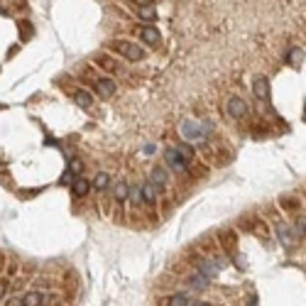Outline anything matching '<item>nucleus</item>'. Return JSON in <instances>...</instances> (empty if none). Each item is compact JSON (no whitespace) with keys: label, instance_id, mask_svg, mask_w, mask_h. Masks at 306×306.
<instances>
[{"label":"nucleus","instance_id":"11","mask_svg":"<svg viewBox=\"0 0 306 306\" xmlns=\"http://www.w3.org/2000/svg\"><path fill=\"white\" fill-rule=\"evenodd\" d=\"M140 189H142V201H145V206H147V208H157V203H159V189H157V184L145 182Z\"/></svg>","mask_w":306,"mask_h":306},{"label":"nucleus","instance_id":"29","mask_svg":"<svg viewBox=\"0 0 306 306\" xmlns=\"http://www.w3.org/2000/svg\"><path fill=\"white\" fill-rule=\"evenodd\" d=\"M74 177H76V174H74L71 169H66V172L61 174V184H64V186H71V182H74Z\"/></svg>","mask_w":306,"mask_h":306},{"label":"nucleus","instance_id":"19","mask_svg":"<svg viewBox=\"0 0 306 306\" xmlns=\"http://www.w3.org/2000/svg\"><path fill=\"white\" fill-rule=\"evenodd\" d=\"M88 191H91V182H88V179H83L81 174L74 177V182H71V193H74L76 198H83Z\"/></svg>","mask_w":306,"mask_h":306},{"label":"nucleus","instance_id":"28","mask_svg":"<svg viewBox=\"0 0 306 306\" xmlns=\"http://www.w3.org/2000/svg\"><path fill=\"white\" fill-rule=\"evenodd\" d=\"M10 287H12V282H10L7 277H2V279H0V302H5V297H7Z\"/></svg>","mask_w":306,"mask_h":306},{"label":"nucleus","instance_id":"24","mask_svg":"<svg viewBox=\"0 0 306 306\" xmlns=\"http://www.w3.org/2000/svg\"><path fill=\"white\" fill-rule=\"evenodd\" d=\"M127 201H130L132 208L142 206V203H145V201H142V189H140V186H130V196H127Z\"/></svg>","mask_w":306,"mask_h":306},{"label":"nucleus","instance_id":"20","mask_svg":"<svg viewBox=\"0 0 306 306\" xmlns=\"http://www.w3.org/2000/svg\"><path fill=\"white\" fill-rule=\"evenodd\" d=\"M152 182L157 184V189L162 191L164 186L172 184V179H169V172H167L164 167H152Z\"/></svg>","mask_w":306,"mask_h":306},{"label":"nucleus","instance_id":"22","mask_svg":"<svg viewBox=\"0 0 306 306\" xmlns=\"http://www.w3.org/2000/svg\"><path fill=\"white\" fill-rule=\"evenodd\" d=\"M108 186H111V174H106V172H98L96 179L91 182V189H96L98 193H106Z\"/></svg>","mask_w":306,"mask_h":306},{"label":"nucleus","instance_id":"15","mask_svg":"<svg viewBox=\"0 0 306 306\" xmlns=\"http://www.w3.org/2000/svg\"><path fill=\"white\" fill-rule=\"evenodd\" d=\"M132 12L137 15V20H142V22H157V7H154V2H147V5H135L132 7Z\"/></svg>","mask_w":306,"mask_h":306},{"label":"nucleus","instance_id":"17","mask_svg":"<svg viewBox=\"0 0 306 306\" xmlns=\"http://www.w3.org/2000/svg\"><path fill=\"white\" fill-rule=\"evenodd\" d=\"M71 98H74V103H76L78 108H83V111H91V108H93V96H91L86 88L71 91Z\"/></svg>","mask_w":306,"mask_h":306},{"label":"nucleus","instance_id":"21","mask_svg":"<svg viewBox=\"0 0 306 306\" xmlns=\"http://www.w3.org/2000/svg\"><path fill=\"white\" fill-rule=\"evenodd\" d=\"M127 196H130V184H113V203H127Z\"/></svg>","mask_w":306,"mask_h":306},{"label":"nucleus","instance_id":"3","mask_svg":"<svg viewBox=\"0 0 306 306\" xmlns=\"http://www.w3.org/2000/svg\"><path fill=\"white\" fill-rule=\"evenodd\" d=\"M164 164H167V169L174 172V174H189L191 159H189L184 152H179L174 145H169V147L164 150Z\"/></svg>","mask_w":306,"mask_h":306},{"label":"nucleus","instance_id":"7","mask_svg":"<svg viewBox=\"0 0 306 306\" xmlns=\"http://www.w3.org/2000/svg\"><path fill=\"white\" fill-rule=\"evenodd\" d=\"M182 132L186 140H191V142H196V145H201V142H206L208 140V130H206V125H198V122H184L182 125Z\"/></svg>","mask_w":306,"mask_h":306},{"label":"nucleus","instance_id":"27","mask_svg":"<svg viewBox=\"0 0 306 306\" xmlns=\"http://www.w3.org/2000/svg\"><path fill=\"white\" fill-rule=\"evenodd\" d=\"M69 169H71V172L78 177V174L83 172V162H81L78 157H71V159H69Z\"/></svg>","mask_w":306,"mask_h":306},{"label":"nucleus","instance_id":"25","mask_svg":"<svg viewBox=\"0 0 306 306\" xmlns=\"http://www.w3.org/2000/svg\"><path fill=\"white\" fill-rule=\"evenodd\" d=\"M302 61H304V52H302L299 47L289 49V54H287V64H289V66H299Z\"/></svg>","mask_w":306,"mask_h":306},{"label":"nucleus","instance_id":"10","mask_svg":"<svg viewBox=\"0 0 306 306\" xmlns=\"http://www.w3.org/2000/svg\"><path fill=\"white\" fill-rule=\"evenodd\" d=\"M272 226H274V230H277V238H279V243L284 245L287 250L297 243V240H294V233H292V226H289L284 218H279V221H277V223H272Z\"/></svg>","mask_w":306,"mask_h":306},{"label":"nucleus","instance_id":"23","mask_svg":"<svg viewBox=\"0 0 306 306\" xmlns=\"http://www.w3.org/2000/svg\"><path fill=\"white\" fill-rule=\"evenodd\" d=\"M17 30H20V39H22V42L32 39V35H35V27H32V22H27V20H22V22L17 25Z\"/></svg>","mask_w":306,"mask_h":306},{"label":"nucleus","instance_id":"31","mask_svg":"<svg viewBox=\"0 0 306 306\" xmlns=\"http://www.w3.org/2000/svg\"><path fill=\"white\" fill-rule=\"evenodd\" d=\"M5 269H7V274L12 277V274H17V269H20V267H17L15 262H10V265H5Z\"/></svg>","mask_w":306,"mask_h":306},{"label":"nucleus","instance_id":"1","mask_svg":"<svg viewBox=\"0 0 306 306\" xmlns=\"http://www.w3.org/2000/svg\"><path fill=\"white\" fill-rule=\"evenodd\" d=\"M238 228H243L245 233H250V235H257L262 243H269V240H272V235H269V221H265V218L257 216V213L240 216Z\"/></svg>","mask_w":306,"mask_h":306},{"label":"nucleus","instance_id":"26","mask_svg":"<svg viewBox=\"0 0 306 306\" xmlns=\"http://www.w3.org/2000/svg\"><path fill=\"white\" fill-rule=\"evenodd\" d=\"M292 233H294V240H304L306 238V221H297L292 226Z\"/></svg>","mask_w":306,"mask_h":306},{"label":"nucleus","instance_id":"8","mask_svg":"<svg viewBox=\"0 0 306 306\" xmlns=\"http://www.w3.org/2000/svg\"><path fill=\"white\" fill-rule=\"evenodd\" d=\"M137 37H140V42L147 44V47H159V44H162V35H159V30H157L152 22H145V25L140 27Z\"/></svg>","mask_w":306,"mask_h":306},{"label":"nucleus","instance_id":"16","mask_svg":"<svg viewBox=\"0 0 306 306\" xmlns=\"http://www.w3.org/2000/svg\"><path fill=\"white\" fill-rule=\"evenodd\" d=\"M47 299H49L47 292H42V289H32V292L22 294V306H42V304H47Z\"/></svg>","mask_w":306,"mask_h":306},{"label":"nucleus","instance_id":"13","mask_svg":"<svg viewBox=\"0 0 306 306\" xmlns=\"http://www.w3.org/2000/svg\"><path fill=\"white\" fill-rule=\"evenodd\" d=\"M252 96L257 101H269V78L267 76H255L252 78Z\"/></svg>","mask_w":306,"mask_h":306},{"label":"nucleus","instance_id":"9","mask_svg":"<svg viewBox=\"0 0 306 306\" xmlns=\"http://www.w3.org/2000/svg\"><path fill=\"white\" fill-rule=\"evenodd\" d=\"M226 111H228V115L233 118V120H243L245 115H247V103H245L240 96H230L228 98V106H226Z\"/></svg>","mask_w":306,"mask_h":306},{"label":"nucleus","instance_id":"33","mask_svg":"<svg viewBox=\"0 0 306 306\" xmlns=\"http://www.w3.org/2000/svg\"><path fill=\"white\" fill-rule=\"evenodd\" d=\"M132 5H147V2H152V0H130Z\"/></svg>","mask_w":306,"mask_h":306},{"label":"nucleus","instance_id":"12","mask_svg":"<svg viewBox=\"0 0 306 306\" xmlns=\"http://www.w3.org/2000/svg\"><path fill=\"white\" fill-rule=\"evenodd\" d=\"M157 304H162V306H191V304L206 306L208 302H196V299H193V297H189V294H172V297H164V299H159Z\"/></svg>","mask_w":306,"mask_h":306},{"label":"nucleus","instance_id":"6","mask_svg":"<svg viewBox=\"0 0 306 306\" xmlns=\"http://www.w3.org/2000/svg\"><path fill=\"white\" fill-rule=\"evenodd\" d=\"M93 64L101 69V71H106L108 76H115V74H122L125 69H122V64L115 57H111L108 52H96L93 54Z\"/></svg>","mask_w":306,"mask_h":306},{"label":"nucleus","instance_id":"14","mask_svg":"<svg viewBox=\"0 0 306 306\" xmlns=\"http://www.w3.org/2000/svg\"><path fill=\"white\" fill-rule=\"evenodd\" d=\"M279 208H282L284 213L294 216V213L302 211V198L294 196V193H284V196H279Z\"/></svg>","mask_w":306,"mask_h":306},{"label":"nucleus","instance_id":"34","mask_svg":"<svg viewBox=\"0 0 306 306\" xmlns=\"http://www.w3.org/2000/svg\"><path fill=\"white\" fill-rule=\"evenodd\" d=\"M0 15H10V10H7V7H2V5H0Z\"/></svg>","mask_w":306,"mask_h":306},{"label":"nucleus","instance_id":"32","mask_svg":"<svg viewBox=\"0 0 306 306\" xmlns=\"http://www.w3.org/2000/svg\"><path fill=\"white\" fill-rule=\"evenodd\" d=\"M5 265H7V260H5V255H2V252H0V272H2V269H5Z\"/></svg>","mask_w":306,"mask_h":306},{"label":"nucleus","instance_id":"5","mask_svg":"<svg viewBox=\"0 0 306 306\" xmlns=\"http://www.w3.org/2000/svg\"><path fill=\"white\" fill-rule=\"evenodd\" d=\"M216 240H218V247L223 250V255H226L228 260H235V255H238V233H235V228H223V230H218Z\"/></svg>","mask_w":306,"mask_h":306},{"label":"nucleus","instance_id":"4","mask_svg":"<svg viewBox=\"0 0 306 306\" xmlns=\"http://www.w3.org/2000/svg\"><path fill=\"white\" fill-rule=\"evenodd\" d=\"M86 83L93 88V93L98 96V98H103V101H108V98H113L115 96V88H118V83L111 78V76H93V78H86Z\"/></svg>","mask_w":306,"mask_h":306},{"label":"nucleus","instance_id":"2","mask_svg":"<svg viewBox=\"0 0 306 306\" xmlns=\"http://www.w3.org/2000/svg\"><path fill=\"white\" fill-rule=\"evenodd\" d=\"M106 47L111 49V52H115L118 57L127 61H142L145 59V49L142 47H137V42H132V39H111V42H106Z\"/></svg>","mask_w":306,"mask_h":306},{"label":"nucleus","instance_id":"30","mask_svg":"<svg viewBox=\"0 0 306 306\" xmlns=\"http://www.w3.org/2000/svg\"><path fill=\"white\" fill-rule=\"evenodd\" d=\"M5 304H7V306H17V304H22V297H10V299L5 297Z\"/></svg>","mask_w":306,"mask_h":306},{"label":"nucleus","instance_id":"18","mask_svg":"<svg viewBox=\"0 0 306 306\" xmlns=\"http://www.w3.org/2000/svg\"><path fill=\"white\" fill-rule=\"evenodd\" d=\"M208 282H211V279H208L206 274H201L198 269H196L193 274H189V277H186V284H189L191 289H196V292H203V289H208Z\"/></svg>","mask_w":306,"mask_h":306}]
</instances>
